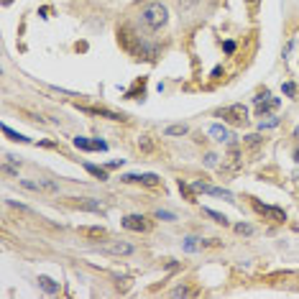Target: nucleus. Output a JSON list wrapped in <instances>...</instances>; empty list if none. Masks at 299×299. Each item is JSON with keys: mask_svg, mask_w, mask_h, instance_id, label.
Returning <instances> with one entry per match:
<instances>
[{"mask_svg": "<svg viewBox=\"0 0 299 299\" xmlns=\"http://www.w3.org/2000/svg\"><path fill=\"white\" fill-rule=\"evenodd\" d=\"M228 54H233V51H235V43H233V41H225V46H223Z\"/></svg>", "mask_w": 299, "mask_h": 299, "instance_id": "cd10ccee", "label": "nucleus"}, {"mask_svg": "<svg viewBox=\"0 0 299 299\" xmlns=\"http://www.w3.org/2000/svg\"><path fill=\"white\" fill-rule=\"evenodd\" d=\"M3 133L10 138V141H21V143H28L31 138H26V136H21V133H16V130H10L8 126H3Z\"/></svg>", "mask_w": 299, "mask_h": 299, "instance_id": "a211bd4d", "label": "nucleus"}, {"mask_svg": "<svg viewBox=\"0 0 299 299\" xmlns=\"http://www.w3.org/2000/svg\"><path fill=\"white\" fill-rule=\"evenodd\" d=\"M21 187L31 192H59V184L57 182H31V179H21Z\"/></svg>", "mask_w": 299, "mask_h": 299, "instance_id": "6e6552de", "label": "nucleus"}, {"mask_svg": "<svg viewBox=\"0 0 299 299\" xmlns=\"http://www.w3.org/2000/svg\"><path fill=\"white\" fill-rule=\"evenodd\" d=\"M156 217H159V220H174V215H171V213H166V210H159Z\"/></svg>", "mask_w": 299, "mask_h": 299, "instance_id": "a878e982", "label": "nucleus"}, {"mask_svg": "<svg viewBox=\"0 0 299 299\" xmlns=\"http://www.w3.org/2000/svg\"><path fill=\"white\" fill-rule=\"evenodd\" d=\"M174 297H192L194 294V289H187V286H176V289L171 292Z\"/></svg>", "mask_w": 299, "mask_h": 299, "instance_id": "4be33fe9", "label": "nucleus"}, {"mask_svg": "<svg viewBox=\"0 0 299 299\" xmlns=\"http://www.w3.org/2000/svg\"><path fill=\"white\" fill-rule=\"evenodd\" d=\"M80 235H87V238H105L107 235V230L103 228V225H82L80 228Z\"/></svg>", "mask_w": 299, "mask_h": 299, "instance_id": "ddd939ff", "label": "nucleus"}, {"mask_svg": "<svg viewBox=\"0 0 299 299\" xmlns=\"http://www.w3.org/2000/svg\"><path fill=\"white\" fill-rule=\"evenodd\" d=\"M235 233H238V235H253V233H256V230H253V225H235Z\"/></svg>", "mask_w": 299, "mask_h": 299, "instance_id": "412c9836", "label": "nucleus"}, {"mask_svg": "<svg viewBox=\"0 0 299 299\" xmlns=\"http://www.w3.org/2000/svg\"><path fill=\"white\" fill-rule=\"evenodd\" d=\"M39 286H41L46 294H57V292H59V284L54 281V279H49V276H39Z\"/></svg>", "mask_w": 299, "mask_h": 299, "instance_id": "4468645a", "label": "nucleus"}, {"mask_svg": "<svg viewBox=\"0 0 299 299\" xmlns=\"http://www.w3.org/2000/svg\"><path fill=\"white\" fill-rule=\"evenodd\" d=\"M210 136H213L215 141H220V143H230L233 141V133L225 128V126H210Z\"/></svg>", "mask_w": 299, "mask_h": 299, "instance_id": "f8f14e48", "label": "nucleus"}, {"mask_svg": "<svg viewBox=\"0 0 299 299\" xmlns=\"http://www.w3.org/2000/svg\"><path fill=\"white\" fill-rule=\"evenodd\" d=\"M266 118H269V120H261V130H263V128H276V126H279V118H276V115H266Z\"/></svg>", "mask_w": 299, "mask_h": 299, "instance_id": "aec40b11", "label": "nucleus"}, {"mask_svg": "<svg viewBox=\"0 0 299 299\" xmlns=\"http://www.w3.org/2000/svg\"><path fill=\"white\" fill-rule=\"evenodd\" d=\"M141 21L151 31H156V28L166 26V21H169V8H166L164 3H149L146 8L141 10Z\"/></svg>", "mask_w": 299, "mask_h": 299, "instance_id": "f257e3e1", "label": "nucleus"}, {"mask_svg": "<svg viewBox=\"0 0 299 299\" xmlns=\"http://www.w3.org/2000/svg\"><path fill=\"white\" fill-rule=\"evenodd\" d=\"M258 141H261V136H248V138H246L248 146H258Z\"/></svg>", "mask_w": 299, "mask_h": 299, "instance_id": "bb28decb", "label": "nucleus"}, {"mask_svg": "<svg viewBox=\"0 0 299 299\" xmlns=\"http://www.w3.org/2000/svg\"><path fill=\"white\" fill-rule=\"evenodd\" d=\"M253 207H256V213H261V215H266L271 220V223H284L286 220V215H284V210H279V207H269V205H261L258 199L253 202Z\"/></svg>", "mask_w": 299, "mask_h": 299, "instance_id": "0eeeda50", "label": "nucleus"}, {"mask_svg": "<svg viewBox=\"0 0 299 299\" xmlns=\"http://www.w3.org/2000/svg\"><path fill=\"white\" fill-rule=\"evenodd\" d=\"M217 115L223 118L225 123H230V126H246V123H248V110H246V105H240V103L220 107Z\"/></svg>", "mask_w": 299, "mask_h": 299, "instance_id": "f03ea898", "label": "nucleus"}, {"mask_svg": "<svg viewBox=\"0 0 299 299\" xmlns=\"http://www.w3.org/2000/svg\"><path fill=\"white\" fill-rule=\"evenodd\" d=\"M284 95H286V97H294V95H297V85H294V82H286V85H284Z\"/></svg>", "mask_w": 299, "mask_h": 299, "instance_id": "5701e85b", "label": "nucleus"}, {"mask_svg": "<svg viewBox=\"0 0 299 299\" xmlns=\"http://www.w3.org/2000/svg\"><path fill=\"white\" fill-rule=\"evenodd\" d=\"M100 253H105V256H130V253H136V246H130L126 240H107L100 246Z\"/></svg>", "mask_w": 299, "mask_h": 299, "instance_id": "7ed1b4c3", "label": "nucleus"}, {"mask_svg": "<svg viewBox=\"0 0 299 299\" xmlns=\"http://www.w3.org/2000/svg\"><path fill=\"white\" fill-rule=\"evenodd\" d=\"M72 205L80 207V210H90V213H105V207L97 202V199H90V197H72Z\"/></svg>", "mask_w": 299, "mask_h": 299, "instance_id": "1a4fd4ad", "label": "nucleus"}, {"mask_svg": "<svg viewBox=\"0 0 299 299\" xmlns=\"http://www.w3.org/2000/svg\"><path fill=\"white\" fill-rule=\"evenodd\" d=\"M74 146L82 149V151H107V143H105V141H87V138H82V136L74 138Z\"/></svg>", "mask_w": 299, "mask_h": 299, "instance_id": "9d476101", "label": "nucleus"}, {"mask_svg": "<svg viewBox=\"0 0 299 299\" xmlns=\"http://www.w3.org/2000/svg\"><path fill=\"white\" fill-rule=\"evenodd\" d=\"M205 164H207V166H217V156H215V153H207V156H205Z\"/></svg>", "mask_w": 299, "mask_h": 299, "instance_id": "393cba45", "label": "nucleus"}, {"mask_svg": "<svg viewBox=\"0 0 299 299\" xmlns=\"http://www.w3.org/2000/svg\"><path fill=\"white\" fill-rule=\"evenodd\" d=\"M294 156H297V161H299V151H297V153H294Z\"/></svg>", "mask_w": 299, "mask_h": 299, "instance_id": "c85d7f7f", "label": "nucleus"}, {"mask_svg": "<svg viewBox=\"0 0 299 299\" xmlns=\"http://www.w3.org/2000/svg\"><path fill=\"white\" fill-rule=\"evenodd\" d=\"M194 190H197V192L215 194V197H223V199H228V202H233V192L223 190V187H207V184H202V182H197V184H194Z\"/></svg>", "mask_w": 299, "mask_h": 299, "instance_id": "9b49d317", "label": "nucleus"}, {"mask_svg": "<svg viewBox=\"0 0 299 299\" xmlns=\"http://www.w3.org/2000/svg\"><path fill=\"white\" fill-rule=\"evenodd\" d=\"M190 130L184 123H179V126H166L164 128V136H184V133Z\"/></svg>", "mask_w": 299, "mask_h": 299, "instance_id": "f3484780", "label": "nucleus"}, {"mask_svg": "<svg viewBox=\"0 0 299 299\" xmlns=\"http://www.w3.org/2000/svg\"><path fill=\"white\" fill-rule=\"evenodd\" d=\"M123 228L130 230V233H146V230H151V223L143 215H126L123 217Z\"/></svg>", "mask_w": 299, "mask_h": 299, "instance_id": "20e7f679", "label": "nucleus"}, {"mask_svg": "<svg viewBox=\"0 0 299 299\" xmlns=\"http://www.w3.org/2000/svg\"><path fill=\"white\" fill-rule=\"evenodd\" d=\"M205 215H210L215 220V223H220V225H228V217L223 215V213H215V210H210V207H205Z\"/></svg>", "mask_w": 299, "mask_h": 299, "instance_id": "6ab92c4d", "label": "nucleus"}, {"mask_svg": "<svg viewBox=\"0 0 299 299\" xmlns=\"http://www.w3.org/2000/svg\"><path fill=\"white\" fill-rule=\"evenodd\" d=\"M87 113H92V115H103V118H110V120H123V115H118V113H110V110H100V107H85Z\"/></svg>", "mask_w": 299, "mask_h": 299, "instance_id": "2eb2a0df", "label": "nucleus"}, {"mask_svg": "<svg viewBox=\"0 0 299 299\" xmlns=\"http://www.w3.org/2000/svg\"><path fill=\"white\" fill-rule=\"evenodd\" d=\"M253 103H256V110H258V115H263V113H271V110H276L279 107V100L276 97H271L269 92H261L258 97H253Z\"/></svg>", "mask_w": 299, "mask_h": 299, "instance_id": "423d86ee", "label": "nucleus"}, {"mask_svg": "<svg viewBox=\"0 0 299 299\" xmlns=\"http://www.w3.org/2000/svg\"><path fill=\"white\" fill-rule=\"evenodd\" d=\"M85 169L90 171L92 176H97L100 182H105V179H107V169H100V166H95V164H85Z\"/></svg>", "mask_w": 299, "mask_h": 299, "instance_id": "dca6fc26", "label": "nucleus"}, {"mask_svg": "<svg viewBox=\"0 0 299 299\" xmlns=\"http://www.w3.org/2000/svg\"><path fill=\"white\" fill-rule=\"evenodd\" d=\"M197 246H199L197 238H187V240H184V251H190V253H192V251H197Z\"/></svg>", "mask_w": 299, "mask_h": 299, "instance_id": "b1692460", "label": "nucleus"}, {"mask_svg": "<svg viewBox=\"0 0 299 299\" xmlns=\"http://www.w3.org/2000/svg\"><path fill=\"white\" fill-rule=\"evenodd\" d=\"M120 179L128 182V184H146V187H159L161 184L159 174H126V176H120Z\"/></svg>", "mask_w": 299, "mask_h": 299, "instance_id": "39448f33", "label": "nucleus"}]
</instances>
